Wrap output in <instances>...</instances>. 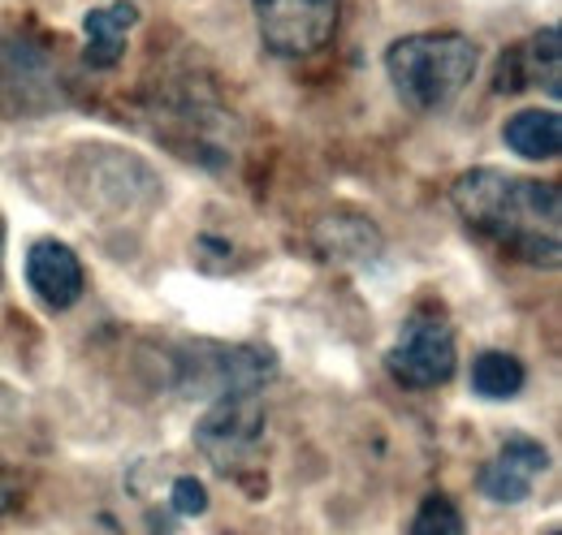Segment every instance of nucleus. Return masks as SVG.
<instances>
[{"mask_svg": "<svg viewBox=\"0 0 562 535\" xmlns=\"http://www.w3.org/2000/svg\"><path fill=\"white\" fill-rule=\"evenodd\" d=\"M13 505V483H9V470L0 463V519H4V510Z\"/></svg>", "mask_w": 562, "mask_h": 535, "instance_id": "17", "label": "nucleus"}, {"mask_svg": "<svg viewBox=\"0 0 562 535\" xmlns=\"http://www.w3.org/2000/svg\"><path fill=\"white\" fill-rule=\"evenodd\" d=\"M57 73L31 39H0V117H31L57 104Z\"/></svg>", "mask_w": 562, "mask_h": 535, "instance_id": "7", "label": "nucleus"}, {"mask_svg": "<svg viewBox=\"0 0 562 535\" xmlns=\"http://www.w3.org/2000/svg\"><path fill=\"white\" fill-rule=\"evenodd\" d=\"M139 22V4L117 0L109 9H87L82 18V35H87V66L91 69H113L126 53V35Z\"/></svg>", "mask_w": 562, "mask_h": 535, "instance_id": "12", "label": "nucleus"}, {"mask_svg": "<svg viewBox=\"0 0 562 535\" xmlns=\"http://www.w3.org/2000/svg\"><path fill=\"white\" fill-rule=\"evenodd\" d=\"M26 285L40 298V307L48 311H70L87 289V272L78 251L57 242V238H40L26 251Z\"/></svg>", "mask_w": 562, "mask_h": 535, "instance_id": "10", "label": "nucleus"}, {"mask_svg": "<svg viewBox=\"0 0 562 535\" xmlns=\"http://www.w3.org/2000/svg\"><path fill=\"white\" fill-rule=\"evenodd\" d=\"M550 470V449L532 436H506L502 449L476 475V488L493 505H519L532 497V483Z\"/></svg>", "mask_w": 562, "mask_h": 535, "instance_id": "8", "label": "nucleus"}, {"mask_svg": "<svg viewBox=\"0 0 562 535\" xmlns=\"http://www.w3.org/2000/svg\"><path fill=\"white\" fill-rule=\"evenodd\" d=\"M481 48L463 31H420L403 35L385 53V73L398 91V100L416 113H441L450 109L463 87L476 78Z\"/></svg>", "mask_w": 562, "mask_h": 535, "instance_id": "2", "label": "nucleus"}, {"mask_svg": "<svg viewBox=\"0 0 562 535\" xmlns=\"http://www.w3.org/2000/svg\"><path fill=\"white\" fill-rule=\"evenodd\" d=\"M528 87H541L550 100L562 95V35L559 26H541L537 35H528L524 44H515L502 66H497V91L502 95H515V91H528Z\"/></svg>", "mask_w": 562, "mask_h": 535, "instance_id": "9", "label": "nucleus"}, {"mask_svg": "<svg viewBox=\"0 0 562 535\" xmlns=\"http://www.w3.org/2000/svg\"><path fill=\"white\" fill-rule=\"evenodd\" d=\"M450 203L463 216V225L476 238H485L490 247H497L502 255L532 268H559V186L515 178L502 169H472V173L454 178Z\"/></svg>", "mask_w": 562, "mask_h": 535, "instance_id": "1", "label": "nucleus"}, {"mask_svg": "<svg viewBox=\"0 0 562 535\" xmlns=\"http://www.w3.org/2000/svg\"><path fill=\"white\" fill-rule=\"evenodd\" d=\"M169 510L182 514V519L209 514V488H204L195 475H178V479L169 483Z\"/></svg>", "mask_w": 562, "mask_h": 535, "instance_id": "16", "label": "nucleus"}, {"mask_svg": "<svg viewBox=\"0 0 562 535\" xmlns=\"http://www.w3.org/2000/svg\"><path fill=\"white\" fill-rule=\"evenodd\" d=\"M316 251L329 264H372L381 255V234L372 220L355 212H338L316 225Z\"/></svg>", "mask_w": 562, "mask_h": 535, "instance_id": "11", "label": "nucleus"}, {"mask_svg": "<svg viewBox=\"0 0 562 535\" xmlns=\"http://www.w3.org/2000/svg\"><path fill=\"white\" fill-rule=\"evenodd\" d=\"M459 350H454V329L432 316V311H416L398 341L385 354V372L403 385V389H437L454 376Z\"/></svg>", "mask_w": 562, "mask_h": 535, "instance_id": "6", "label": "nucleus"}, {"mask_svg": "<svg viewBox=\"0 0 562 535\" xmlns=\"http://www.w3.org/2000/svg\"><path fill=\"white\" fill-rule=\"evenodd\" d=\"M251 9L273 57H312L334 39L342 0H251Z\"/></svg>", "mask_w": 562, "mask_h": 535, "instance_id": "5", "label": "nucleus"}, {"mask_svg": "<svg viewBox=\"0 0 562 535\" xmlns=\"http://www.w3.org/2000/svg\"><path fill=\"white\" fill-rule=\"evenodd\" d=\"M0 281H4V216H0Z\"/></svg>", "mask_w": 562, "mask_h": 535, "instance_id": "18", "label": "nucleus"}, {"mask_svg": "<svg viewBox=\"0 0 562 535\" xmlns=\"http://www.w3.org/2000/svg\"><path fill=\"white\" fill-rule=\"evenodd\" d=\"M265 428H269V414L260 394H234V398L212 401V410L195 423V445L221 475H238L256 467L265 449Z\"/></svg>", "mask_w": 562, "mask_h": 535, "instance_id": "4", "label": "nucleus"}, {"mask_svg": "<svg viewBox=\"0 0 562 535\" xmlns=\"http://www.w3.org/2000/svg\"><path fill=\"white\" fill-rule=\"evenodd\" d=\"M502 138L515 156L524 160H559L562 151V117L554 109H524L515 113L506 126H502Z\"/></svg>", "mask_w": 562, "mask_h": 535, "instance_id": "13", "label": "nucleus"}, {"mask_svg": "<svg viewBox=\"0 0 562 535\" xmlns=\"http://www.w3.org/2000/svg\"><path fill=\"white\" fill-rule=\"evenodd\" d=\"M278 376V354L265 345H225V341H191L173 358V385L182 398H234L260 394Z\"/></svg>", "mask_w": 562, "mask_h": 535, "instance_id": "3", "label": "nucleus"}, {"mask_svg": "<svg viewBox=\"0 0 562 535\" xmlns=\"http://www.w3.org/2000/svg\"><path fill=\"white\" fill-rule=\"evenodd\" d=\"M524 380H528L524 363L515 354H506V350H485V354L472 358V394L476 398L506 401L524 389Z\"/></svg>", "mask_w": 562, "mask_h": 535, "instance_id": "14", "label": "nucleus"}, {"mask_svg": "<svg viewBox=\"0 0 562 535\" xmlns=\"http://www.w3.org/2000/svg\"><path fill=\"white\" fill-rule=\"evenodd\" d=\"M407 535H463V514L446 492H432V497L420 501Z\"/></svg>", "mask_w": 562, "mask_h": 535, "instance_id": "15", "label": "nucleus"}]
</instances>
